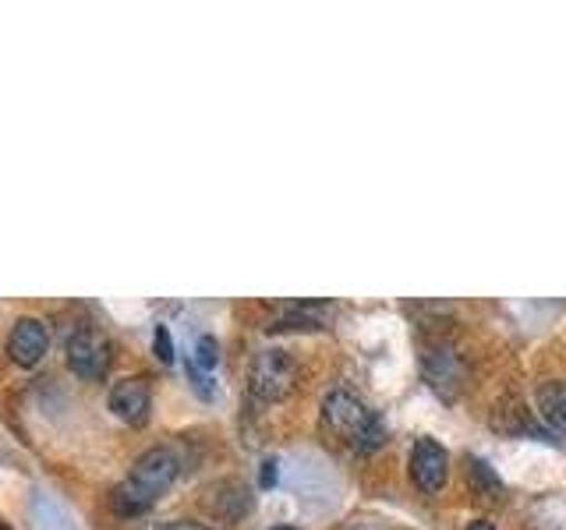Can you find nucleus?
Listing matches in <instances>:
<instances>
[{
	"label": "nucleus",
	"instance_id": "f257e3e1",
	"mask_svg": "<svg viewBox=\"0 0 566 530\" xmlns=\"http://www.w3.org/2000/svg\"><path fill=\"white\" fill-rule=\"evenodd\" d=\"M323 421L329 424L333 435H340L347 446H354L358 453H371L386 442L382 421L371 414L358 396L347 393V389H333V393L326 396Z\"/></svg>",
	"mask_w": 566,
	"mask_h": 530
},
{
	"label": "nucleus",
	"instance_id": "f03ea898",
	"mask_svg": "<svg viewBox=\"0 0 566 530\" xmlns=\"http://www.w3.org/2000/svg\"><path fill=\"white\" fill-rule=\"evenodd\" d=\"M294 382H297V364L287 350L265 347L248 364V393L259 403H276L283 396H291Z\"/></svg>",
	"mask_w": 566,
	"mask_h": 530
},
{
	"label": "nucleus",
	"instance_id": "7ed1b4c3",
	"mask_svg": "<svg viewBox=\"0 0 566 530\" xmlns=\"http://www.w3.org/2000/svg\"><path fill=\"white\" fill-rule=\"evenodd\" d=\"M64 353H67V368L75 371L78 379H103L106 368H111V343H106V336H99L96 329L71 332Z\"/></svg>",
	"mask_w": 566,
	"mask_h": 530
},
{
	"label": "nucleus",
	"instance_id": "20e7f679",
	"mask_svg": "<svg viewBox=\"0 0 566 530\" xmlns=\"http://www.w3.org/2000/svg\"><path fill=\"white\" fill-rule=\"evenodd\" d=\"M177 474H181V459H177V453L167 446H153L135 459L128 477L142 491H149L153 499H159V495L177 481Z\"/></svg>",
	"mask_w": 566,
	"mask_h": 530
},
{
	"label": "nucleus",
	"instance_id": "39448f33",
	"mask_svg": "<svg viewBox=\"0 0 566 530\" xmlns=\"http://www.w3.org/2000/svg\"><path fill=\"white\" fill-rule=\"evenodd\" d=\"M106 406H111L114 417H120L124 424H132V428L146 424L149 411H153V385H149V379L128 375V379L114 382L111 396H106Z\"/></svg>",
	"mask_w": 566,
	"mask_h": 530
},
{
	"label": "nucleus",
	"instance_id": "423d86ee",
	"mask_svg": "<svg viewBox=\"0 0 566 530\" xmlns=\"http://www.w3.org/2000/svg\"><path fill=\"white\" fill-rule=\"evenodd\" d=\"M424 379H429V385L442 400H457L460 389L468 382V371H464V361H460V353L450 343H439L424 353Z\"/></svg>",
	"mask_w": 566,
	"mask_h": 530
},
{
	"label": "nucleus",
	"instance_id": "0eeeda50",
	"mask_svg": "<svg viewBox=\"0 0 566 530\" xmlns=\"http://www.w3.org/2000/svg\"><path fill=\"white\" fill-rule=\"evenodd\" d=\"M447 474H450L447 449H442L436 438H418L415 449H411V481L424 495H432V491H439L442 485H447Z\"/></svg>",
	"mask_w": 566,
	"mask_h": 530
},
{
	"label": "nucleus",
	"instance_id": "6e6552de",
	"mask_svg": "<svg viewBox=\"0 0 566 530\" xmlns=\"http://www.w3.org/2000/svg\"><path fill=\"white\" fill-rule=\"evenodd\" d=\"M50 347V336H46V326L40 318H18L11 336H8V353L18 368H32L40 364V358Z\"/></svg>",
	"mask_w": 566,
	"mask_h": 530
},
{
	"label": "nucleus",
	"instance_id": "1a4fd4ad",
	"mask_svg": "<svg viewBox=\"0 0 566 530\" xmlns=\"http://www.w3.org/2000/svg\"><path fill=\"white\" fill-rule=\"evenodd\" d=\"M209 509L217 512L220 520L234 523L252 509V495H248V488L241 481H220L209 488Z\"/></svg>",
	"mask_w": 566,
	"mask_h": 530
},
{
	"label": "nucleus",
	"instance_id": "9d476101",
	"mask_svg": "<svg viewBox=\"0 0 566 530\" xmlns=\"http://www.w3.org/2000/svg\"><path fill=\"white\" fill-rule=\"evenodd\" d=\"M535 406L548 428L566 435V382H542L535 393Z\"/></svg>",
	"mask_w": 566,
	"mask_h": 530
},
{
	"label": "nucleus",
	"instance_id": "9b49d317",
	"mask_svg": "<svg viewBox=\"0 0 566 530\" xmlns=\"http://www.w3.org/2000/svg\"><path fill=\"white\" fill-rule=\"evenodd\" d=\"M333 318L329 305H315V300H294V305H283V315L276 329H323Z\"/></svg>",
	"mask_w": 566,
	"mask_h": 530
},
{
	"label": "nucleus",
	"instance_id": "f8f14e48",
	"mask_svg": "<svg viewBox=\"0 0 566 530\" xmlns=\"http://www.w3.org/2000/svg\"><path fill=\"white\" fill-rule=\"evenodd\" d=\"M111 502H114V509L120 512V517H142V512H149V509L156 506L153 495H149V491H142V488L132 481V477L114 488Z\"/></svg>",
	"mask_w": 566,
	"mask_h": 530
},
{
	"label": "nucleus",
	"instance_id": "ddd939ff",
	"mask_svg": "<svg viewBox=\"0 0 566 530\" xmlns=\"http://www.w3.org/2000/svg\"><path fill=\"white\" fill-rule=\"evenodd\" d=\"M471 477H474V488L482 495H500L503 491V481L495 477V470L489 464H482V459H471Z\"/></svg>",
	"mask_w": 566,
	"mask_h": 530
},
{
	"label": "nucleus",
	"instance_id": "4468645a",
	"mask_svg": "<svg viewBox=\"0 0 566 530\" xmlns=\"http://www.w3.org/2000/svg\"><path fill=\"white\" fill-rule=\"evenodd\" d=\"M220 361V347L212 336H199V343H195V364H202V368H212Z\"/></svg>",
	"mask_w": 566,
	"mask_h": 530
},
{
	"label": "nucleus",
	"instance_id": "2eb2a0df",
	"mask_svg": "<svg viewBox=\"0 0 566 530\" xmlns=\"http://www.w3.org/2000/svg\"><path fill=\"white\" fill-rule=\"evenodd\" d=\"M156 358L164 361V364H170V361H174V343H170L167 326H156Z\"/></svg>",
	"mask_w": 566,
	"mask_h": 530
},
{
	"label": "nucleus",
	"instance_id": "dca6fc26",
	"mask_svg": "<svg viewBox=\"0 0 566 530\" xmlns=\"http://www.w3.org/2000/svg\"><path fill=\"white\" fill-rule=\"evenodd\" d=\"M153 530H212V527L195 523V520H167V523H156Z\"/></svg>",
	"mask_w": 566,
	"mask_h": 530
},
{
	"label": "nucleus",
	"instance_id": "f3484780",
	"mask_svg": "<svg viewBox=\"0 0 566 530\" xmlns=\"http://www.w3.org/2000/svg\"><path fill=\"white\" fill-rule=\"evenodd\" d=\"M276 485V459H262V488H273Z\"/></svg>",
	"mask_w": 566,
	"mask_h": 530
},
{
	"label": "nucleus",
	"instance_id": "a211bd4d",
	"mask_svg": "<svg viewBox=\"0 0 566 530\" xmlns=\"http://www.w3.org/2000/svg\"><path fill=\"white\" fill-rule=\"evenodd\" d=\"M468 530H495V523H489V520H474Z\"/></svg>",
	"mask_w": 566,
	"mask_h": 530
},
{
	"label": "nucleus",
	"instance_id": "6ab92c4d",
	"mask_svg": "<svg viewBox=\"0 0 566 530\" xmlns=\"http://www.w3.org/2000/svg\"><path fill=\"white\" fill-rule=\"evenodd\" d=\"M273 530H294V527H273Z\"/></svg>",
	"mask_w": 566,
	"mask_h": 530
}]
</instances>
